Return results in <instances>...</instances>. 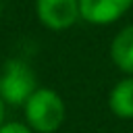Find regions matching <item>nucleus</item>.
<instances>
[{
    "label": "nucleus",
    "mask_w": 133,
    "mask_h": 133,
    "mask_svg": "<svg viewBox=\"0 0 133 133\" xmlns=\"http://www.w3.org/2000/svg\"><path fill=\"white\" fill-rule=\"evenodd\" d=\"M23 110H25V123L35 133L58 131L66 116V108L60 94L50 87H37L23 104Z\"/></svg>",
    "instance_id": "obj_1"
},
{
    "label": "nucleus",
    "mask_w": 133,
    "mask_h": 133,
    "mask_svg": "<svg viewBox=\"0 0 133 133\" xmlns=\"http://www.w3.org/2000/svg\"><path fill=\"white\" fill-rule=\"evenodd\" d=\"M37 89L33 69L21 58H8L0 69V98L6 106H23Z\"/></svg>",
    "instance_id": "obj_2"
},
{
    "label": "nucleus",
    "mask_w": 133,
    "mask_h": 133,
    "mask_svg": "<svg viewBox=\"0 0 133 133\" xmlns=\"http://www.w3.org/2000/svg\"><path fill=\"white\" fill-rule=\"evenodd\" d=\"M35 17L52 31L69 29L81 19L79 0H35Z\"/></svg>",
    "instance_id": "obj_3"
},
{
    "label": "nucleus",
    "mask_w": 133,
    "mask_h": 133,
    "mask_svg": "<svg viewBox=\"0 0 133 133\" xmlns=\"http://www.w3.org/2000/svg\"><path fill=\"white\" fill-rule=\"evenodd\" d=\"M131 6L133 0H79L81 19L91 25H110L118 21Z\"/></svg>",
    "instance_id": "obj_4"
},
{
    "label": "nucleus",
    "mask_w": 133,
    "mask_h": 133,
    "mask_svg": "<svg viewBox=\"0 0 133 133\" xmlns=\"http://www.w3.org/2000/svg\"><path fill=\"white\" fill-rule=\"evenodd\" d=\"M110 58L118 71L133 75V23L114 35L110 44Z\"/></svg>",
    "instance_id": "obj_5"
},
{
    "label": "nucleus",
    "mask_w": 133,
    "mask_h": 133,
    "mask_svg": "<svg viewBox=\"0 0 133 133\" xmlns=\"http://www.w3.org/2000/svg\"><path fill=\"white\" fill-rule=\"evenodd\" d=\"M108 108L116 118H133V75L114 83L108 94Z\"/></svg>",
    "instance_id": "obj_6"
},
{
    "label": "nucleus",
    "mask_w": 133,
    "mask_h": 133,
    "mask_svg": "<svg viewBox=\"0 0 133 133\" xmlns=\"http://www.w3.org/2000/svg\"><path fill=\"white\" fill-rule=\"evenodd\" d=\"M0 133H35L27 123H19V121H8L0 125Z\"/></svg>",
    "instance_id": "obj_7"
},
{
    "label": "nucleus",
    "mask_w": 133,
    "mask_h": 133,
    "mask_svg": "<svg viewBox=\"0 0 133 133\" xmlns=\"http://www.w3.org/2000/svg\"><path fill=\"white\" fill-rule=\"evenodd\" d=\"M4 114H6V104H4V100L0 98V125L4 123Z\"/></svg>",
    "instance_id": "obj_8"
}]
</instances>
